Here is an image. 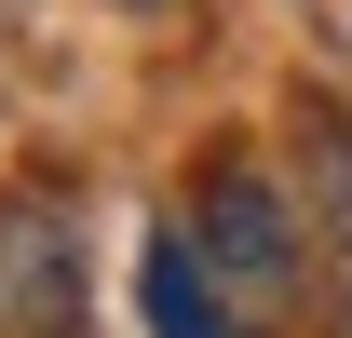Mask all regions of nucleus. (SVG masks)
<instances>
[{
  "label": "nucleus",
  "instance_id": "f257e3e1",
  "mask_svg": "<svg viewBox=\"0 0 352 338\" xmlns=\"http://www.w3.org/2000/svg\"><path fill=\"white\" fill-rule=\"evenodd\" d=\"M0 338H82V244L54 203H0Z\"/></svg>",
  "mask_w": 352,
  "mask_h": 338
},
{
  "label": "nucleus",
  "instance_id": "f03ea898",
  "mask_svg": "<svg viewBox=\"0 0 352 338\" xmlns=\"http://www.w3.org/2000/svg\"><path fill=\"white\" fill-rule=\"evenodd\" d=\"M190 244H204V271H217V284H244V297L298 284V216H285V190H271V176H204Z\"/></svg>",
  "mask_w": 352,
  "mask_h": 338
},
{
  "label": "nucleus",
  "instance_id": "7ed1b4c3",
  "mask_svg": "<svg viewBox=\"0 0 352 338\" xmlns=\"http://www.w3.org/2000/svg\"><path fill=\"white\" fill-rule=\"evenodd\" d=\"M135 297H149V325H163V338H244V325L217 311V271H204V244H190V230H163V244H149Z\"/></svg>",
  "mask_w": 352,
  "mask_h": 338
}]
</instances>
